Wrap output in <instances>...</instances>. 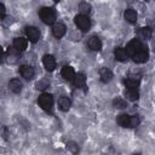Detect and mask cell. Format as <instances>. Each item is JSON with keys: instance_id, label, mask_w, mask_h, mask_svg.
Wrapping results in <instances>:
<instances>
[{"instance_id": "obj_23", "label": "cell", "mask_w": 155, "mask_h": 155, "mask_svg": "<svg viewBox=\"0 0 155 155\" xmlns=\"http://www.w3.org/2000/svg\"><path fill=\"white\" fill-rule=\"evenodd\" d=\"M79 10L81 11V15H87V13H90V11H91V6H90L87 2H81V4L79 5Z\"/></svg>"}, {"instance_id": "obj_16", "label": "cell", "mask_w": 155, "mask_h": 155, "mask_svg": "<svg viewBox=\"0 0 155 155\" xmlns=\"http://www.w3.org/2000/svg\"><path fill=\"white\" fill-rule=\"evenodd\" d=\"M114 56H115V59H117L120 62H124L127 58V53L124 47H116L114 50Z\"/></svg>"}, {"instance_id": "obj_21", "label": "cell", "mask_w": 155, "mask_h": 155, "mask_svg": "<svg viewBox=\"0 0 155 155\" xmlns=\"http://www.w3.org/2000/svg\"><path fill=\"white\" fill-rule=\"evenodd\" d=\"M126 97H127L130 101H137L138 97H139L138 88H127V91H126Z\"/></svg>"}, {"instance_id": "obj_12", "label": "cell", "mask_w": 155, "mask_h": 155, "mask_svg": "<svg viewBox=\"0 0 155 155\" xmlns=\"http://www.w3.org/2000/svg\"><path fill=\"white\" fill-rule=\"evenodd\" d=\"M73 81H74V85H75L76 87H79V88H82V87H85V85H86V78H85V75L81 74V73L75 74L74 78H73Z\"/></svg>"}, {"instance_id": "obj_8", "label": "cell", "mask_w": 155, "mask_h": 155, "mask_svg": "<svg viewBox=\"0 0 155 155\" xmlns=\"http://www.w3.org/2000/svg\"><path fill=\"white\" fill-rule=\"evenodd\" d=\"M27 44H28L27 39H24V38H16L15 41H13V47H15L16 51L23 52L27 48Z\"/></svg>"}, {"instance_id": "obj_25", "label": "cell", "mask_w": 155, "mask_h": 155, "mask_svg": "<svg viewBox=\"0 0 155 155\" xmlns=\"http://www.w3.org/2000/svg\"><path fill=\"white\" fill-rule=\"evenodd\" d=\"M139 122H140V120L138 116H136V115L131 116L130 115V127H137L139 125Z\"/></svg>"}, {"instance_id": "obj_4", "label": "cell", "mask_w": 155, "mask_h": 155, "mask_svg": "<svg viewBox=\"0 0 155 155\" xmlns=\"http://www.w3.org/2000/svg\"><path fill=\"white\" fill-rule=\"evenodd\" d=\"M144 46L142 45V42L138 40V39H133L132 41H130L128 44H127V46H126V53L128 54V56H133L136 52H138L140 48H143Z\"/></svg>"}, {"instance_id": "obj_18", "label": "cell", "mask_w": 155, "mask_h": 155, "mask_svg": "<svg viewBox=\"0 0 155 155\" xmlns=\"http://www.w3.org/2000/svg\"><path fill=\"white\" fill-rule=\"evenodd\" d=\"M125 19L128 21L130 23H136L137 21V12L132 8H127L125 11Z\"/></svg>"}, {"instance_id": "obj_29", "label": "cell", "mask_w": 155, "mask_h": 155, "mask_svg": "<svg viewBox=\"0 0 155 155\" xmlns=\"http://www.w3.org/2000/svg\"><path fill=\"white\" fill-rule=\"evenodd\" d=\"M2 59H4V52H2V48L0 47V63L2 62Z\"/></svg>"}, {"instance_id": "obj_13", "label": "cell", "mask_w": 155, "mask_h": 155, "mask_svg": "<svg viewBox=\"0 0 155 155\" xmlns=\"http://www.w3.org/2000/svg\"><path fill=\"white\" fill-rule=\"evenodd\" d=\"M99 76H101L102 82H109L111 80V78H113V73L108 68H102L99 70Z\"/></svg>"}, {"instance_id": "obj_27", "label": "cell", "mask_w": 155, "mask_h": 155, "mask_svg": "<svg viewBox=\"0 0 155 155\" xmlns=\"http://www.w3.org/2000/svg\"><path fill=\"white\" fill-rule=\"evenodd\" d=\"M68 149H70L73 153H76L78 150H79V148H78V145L75 144V143H73V142H70V143H68Z\"/></svg>"}, {"instance_id": "obj_9", "label": "cell", "mask_w": 155, "mask_h": 155, "mask_svg": "<svg viewBox=\"0 0 155 155\" xmlns=\"http://www.w3.org/2000/svg\"><path fill=\"white\" fill-rule=\"evenodd\" d=\"M19 73H21V75H22L24 79H27V80H30V79H33V76H34V69H33L31 67H29V65H22V67L19 68Z\"/></svg>"}, {"instance_id": "obj_14", "label": "cell", "mask_w": 155, "mask_h": 155, "mask_svg": "<svg viewBox=\"0 0 155 155\" xmlns=\"http://www.w3.org/2000/svg\"><path fill=\"white\" fill-rule=\"evenodd\" d=\"M74 75H75V71H74V69H73L71 67H69V65L63 67V69H62V76H63L65 80L71 81L73 78H74Z\"/></svg>"}, {"instance_id": "obj_19", "label": "cell", "mask_w": 155, "mask_h": 155, "mask_svg": "<svg viewBox=\"0 0 155 155\" xmlns=\"http://www.w3.org/2000/svg\"><path fill=\"white\" fill-rule=\"evenodd\" d=\"M125 85L127 88H138L139 86V79L136 78H128L125 80Z\"/></svg>"}, {"instance_id": "obj_17", "label": "cell", "mask_w": 155, "mask_h": 155, "mask_svg": "<svg viewBox=\"0 0 155 155\" xmlns=\"http://www.w3.org/2000/svg\"><path fill=\"white\" fill-rule=\"evenodd\" d=\"M58 105H59L61 110H63V111H68L69 108H70V99H69L68 97L63 96V97H61V98L58 99Z\"/></svg>"}, {"instance_id": "obj_28", "label": "cell", "mask_w": 155, "mask_h": 155, "mask_svg": "<svg viewBox=\"0 0 155 155\" xmlns=\"http://www.w3.org/2000/svg\"><path fill=\"white\" fill-rule=\"evenodd\" d=\"M5 13H6V8H5V6H4L2 4H0V18H2V17L5 16Z\"/></svg>"}, {"instance_id": "obj_20", "label": "cell", "mask_w": 155, "mask_h": 155, "mask_svg": "<svg viewBox=\"0 0 155 155\" xmlns=\"http://www.w3.org/2000/svg\"><path fill=\"white\" fill-rule=\"evenodd\" d=\"M117 122H119V125L122 126V127H130V115H127V114H121V115H119Z\"/></svg>"}, {"instance_id": "obj_24", "label": "cell", "mask_w": 155, "mask_h": 155, "mask_svg": "<svg viewBox=\"0 0 155 155\" xmlns=\"http://www.w3.org/2000/svg\"><path fill=\"white\" fill-rule=\"evenodd\" d=\"M113 104H114L115 108H119V109H122V108L126 107V102H125L122 98H115V99L113 101Z\"/></svg>"}, {"instance_id": "obj_5", "label": "cell", "mask_w": 155, "mask_h": 155, "mask_svg": "<svg viewBox=\"0 0 155 155\" xmlns=\"http://www.w3.org/2000/svg\"><path fill=\"white\" fill-rule=\"evenodd\" d=\"M132 58H133V61H134L136 63H144V62L148 61L149 53H148V51L143 47V48H140L138 52H136V53L132 56Z\"/></svg>"}, {"instance_id": "obj_3", "label": "cell", "mask_w": 155, "mask_h": 155, "mask_svg": "<svg viewBox=\"0 0 155 155\" xmlns=\"http://www.w3.org/2000/svg\"><path fill=\"white\" fill-rule=\"evenodd\" d=\"M74 21H75L76 27H78L79 29H81L82 31H86V30L90 29L91 23H90V19H88V17H87L86 15H78Z\"/></svg>"}, {"instance_id": "obj_15", "label": "cell", "mask_w": 155, "mask_h": 155, "mask_svg": "<svg viewBox=\"0 0 155 155\" xmlns=\"http://www.w3.org/2000/svg\"><path fill=\"white\" fill-rule=\"evenodd\" d=\"M8 87H10V90H11L13 93H19L21 90H22V82H21L18 79H12V80L8 82Z\"/></svg>"}, {"instance_id": "obj_26", "label": "cell", "mask_w": 155, "mask_h": 155, "mask_svg": "<svg viewBox=\"0 0 155 155\" xmlns=\"http://www.w3.org/2000/svg\"><path fill=\"white\" fill-rule=\"evenodd\" d=\"M46 87H48V82L47 81H39V82H36V88L38 90H45Z\"/></svg>"}, {"instance_id": "obj_11", "label": "cell", "mask_w": 155, "mask_h": 155, "mask_svg": "<svg viewBox=\"0 0 155 155\" xmlns=\"http://www.w3.org/2000/svg\"><path fill=\"white\" fill-rule=\"evenodd\" d=\"M88 47L92 51H99L102 48V41L97 36H91L88 40Z\"/></svg>"}, {"instance_id": "obj_22", "label": "cell", "mask_w": 155, "mask_h": 155, "mask_svg": "<svg viewBox=\"0 0 155 155\" xmlns=\"http://www.w3.org/2000/svg\"><path fill=\"white\" fill-rule=\"evenodd\" d=\"M151 34H153V31H151V28H149V27H145V28H142L140 29V36L143 39H145V40L150 39L151 38Z\"/></svg>"}, {"instance_id": "obj_30", "label": "cell", "mask_w": 155, "mask_h": 155, "mask_svg": "<svg viewBox=\"0 0 155 155\" xmlns=\"http://www.w3.org/2000/svg\"><path fill=\"white\" fill-rule=\"evenodd\" d=\"M145 1H149V0H145Z\"/></svg>"}, {"instance_id": "obj_2", "label": "cell", "mask_w": 155, "mask_h": 155, "mask_svg": "<svg viewBox=\"0 0 155 155\" xmlns=\"http://www.w3.org/2000/svg\"><path fill=\"white\" fill-rule=\"evenodd\" d=\"M38 102H39V105H40L44 110H46V111H51L52 108H53V97H52L51 94L42 93V94L39 97Z\"/></svg>"}, {"instance_id": "obj_10", "label": "cell", "mask_w": 155, "mask_h": 155, "mask_svg": "<svg viewBox=\"0 0 155 155\" xmlns=\"http://www.w3.org/2000/svg\"><path fill=\"white\" fill-rule=\"evenodd\" d=\"M52 33H53V35H54L57 39L62 38V36L65 34V25L62 24V23H56V24L52 27Z\"/></svg>"}, {"instance_id": "obj_1", "label": "cell", "mask_w": 155, "mask_h": 155, "mask_svg": "<svg viewBox=\"0 0 155 155\" xmlns=\"http://www.w3.org/2000/svg\"><path fill=\"white\" fill-rule=\"evenodd\" d=\"M40 18L45 24H53L56 21V12L51 7H42L40 10Z\"/></svg>"}, {"instance_id": "obj_7", "label": "cell", "mask_w": 155, "mask_h": 155, "mask_svg": "<svg viewBox=\"0 0 155 155\" xmlns=\"http://www.w3.org/2000/svg\"><path fill=\"white\" fill-rule=\"evenodd\" d=\"M42 62H44V67L48 71H52L56 68V59L51 54H45L44 58H42Z\"/></svg>"}, {"instance_id": "obj_6", "label": "cell", "mask_w": 155, "mask_h": 155, "mask_svg": "<svg viewBox=\"0 0 155 155\" xmlns=\"http://www.w3.org/2000/svg\"><path fill=\"white\" fill-rule=\"evenodd\" d=\"M25 33H27L28 39L31 42H36L39 40V38H40V33L35 27H27L25 28Z\"/></svg>"}]
</instances>
